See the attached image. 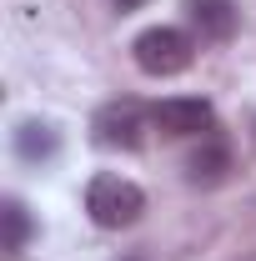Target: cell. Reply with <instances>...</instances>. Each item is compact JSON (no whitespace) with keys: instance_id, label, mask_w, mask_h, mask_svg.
I'll use <instances>...</instances> for the list:
<instances>
[{"instance_id":"cell-2","label":"cell","mask_w":256,"mask_h":261,"mask_svg":"<svg viewBox=\"0 0 256 261\" xmlns=\"http://www.w3.org/2000/svg\"><path fill=\"white\" fill-rule=\"evenodd\" d=\"M131 56H136V65H141L146 75L171 81V75L191 70L196 40H191L186 31H176V25H151V31H141L136 40H131Z\"/></svg>"},{"instance_id":"cell-1","label":"cell","mask_w":256,"mask_h":261,"mask_svg":"<svg viewBox=\"0 0 256 261\" xmlns=\"http://www.w3.org/2000/svg\"><path fill=\"white\" fill-rule=\"evenodd\" d=\"M141 211H146V191H141L136 181L116 176V171L91 176V186H86V216H91L100 231H126V226H136Z\"/></svg>"},{"instance_id":"cell-3","label":"cell","mask_w":256,"mask_h":261,"mask_svg":"<svg viewBox=\"0 0 256 261\" xmlns=\"http://www.w3.org/2000/svg\"><path fill=\"white\" fill-rule=\"evenodd\" d=\"M91 136L106 151H136L146 141V111H141V100H131V96L106 100L96 111V121H91Z\"/></svg>"},{"instance_id":"cell-5","label":"cell","mask_w":256,"mask_h":261,"mask_svg":"<svg viewBox=\"0 0 256 261\" xmlns=\"http://www.w3.org/2000/svg\"><path fill=\"white\" fill-rule=\"evenodd\" d=\"M186 15H191V25L201 40H211V45H221L236 35L241 25V10H236V0H186Z\"/></svg>"},{"instance_id":"cell-10","label":"cell","mask_w":256,"mask_h":261,"mask_svg":"<svg viewBox=\"0 0 256 261\" xmlns=\"http://www.w3.org/2000/svg\"><path fill=\"white\" fill-rule=\"evenodd\" d=\"M126 261H146V256H126Z\"/></svg>"},{"instance_id":"cell-4","label":"cell","mask_w":256,"mask_h":261,"mask_svg":"<svg viewBox=\"0 0 256 261\" xmlns=\"http://www.w3.org/2000/svg\"><path fill=\"white\" fill-rule=\"evenodd\" d=\"M211 121H216V111H211V100H201V96H171L151 111V126L161 136H171V141L201 136V130H211Z\"/></svg>"},{"instance_id":"cell-7","label":"cell","mask_w":256,"mask_h":261,"mask_svg":"<svg viewBox=\"0 0 256 261\" xmlns=\"http://www.w3.org/2000/svg\"><path fill=\"white\" fill-rule=\"evenodd\" d=\"M226 171H231V151L221 141H206L201 151L186 156V181L191 186H216V181H226Z\"/></svg>"},{"instance_id":"cell-8","label":"cell","mask_w":256,"mask_h":261,"mask_svg":"<svg viewBox=\"0 0 256 261\" xmlns=\"http://www.w3.org/2000/svg\"><path fill=\"white\" fill-rule=\"evenodd\" d=\"M25 241H31V216H25V206H20V201H5V251L20 256Z\"/></svg>"},{"instance_id":"cell-9","label":"cell","mask_w":256,"mask_h":261,"mask_svg":"<svg viewBox=\"0 0 256 261\" xmlns=\"http://www.w3.org/2000/svg\"><path fill=\"white\" fill-rule=\"evenodd\" d=\"M136 5H146V0H116V10H136Z\"/></svg>"},{"instance_id":"cell-6","label":"cell","mask_w":256,"mask_h":261,"mask_svg":"<svg viewBox=\"0 0 256 261\" xmlns=\"http://www.w3.org/2000/svg\"><path fill=\"white\" fill-rule=\"evenodd\" d=\"M56 151H61V136H56L50 121H20V126H15V156H20L25 166L50 161Z\"/></svg>"}]
</instances>
